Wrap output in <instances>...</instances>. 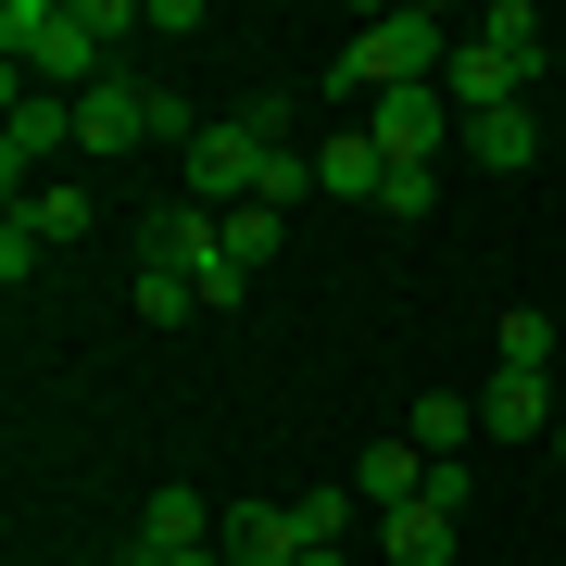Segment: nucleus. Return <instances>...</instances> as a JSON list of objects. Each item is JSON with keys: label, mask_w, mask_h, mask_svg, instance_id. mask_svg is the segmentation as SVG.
I'll return each instance as SVG.
<instances>
[{"label": "nucleus", "mask_w": 566, "mask_h": 566, "mask_svg": "<svg viewBox=\"0 0 566 566\" xmlns=\"http://www.w3.org/2000/svg\"><path fill=\"white\" fill-rule=\"evenodd\" d=\"M403 441H416V453H453V441H479V403H465V390H428Z\"/></svg>", "instance_id": "16"}, {"label": "nucleus", "mask_w": 566, "mask_h": 566, "mask_svg": "<svg viewBox=\"0 0 566 566\" xmlns=\"http://www.w3.org/2000/svg\"><path fill=\"white\" fill-rule=\"evenodd\" d=\"M416 504H428V516H465V504H479V479H465V453H428V491H416Z\"/></svg>", "instance_id": "22"}, {"label": "nucleus", "mask_w": 566, "mask_h": 566, "mask_svg": "<svg viewBox=\"0 0 566 566\" xmlns=\"http://www.w3.org/2000/svg\"><path fill=\"white\" fill-rule=\"evenodd\" d=\"M378 542H390V566H453V516L403 504V516H378Z\"/></svg>", "instance_id": "15"}, {"label": "nucleus", "mask_w": 566, "mask_h": 566, "mask_svg": "<svg viewBox=\"0 0 566 566\" xmlns=\"http://www.w3.org/2000/svg\"><path fill=\"white\" fill-rule=\"evenodd\" d=\"M277 240H290V227H277V214H264V202H240V214H227V264H240V277H252V264H264V252H277Z\"/></svg>", "instance_id": "21"}, {"label": "nucleus", "mask_w": 566, "mask_h": 566, "mask_svg": "<svg viewBox=\"0 0 566 566\" xmlns=\"http://www.w3.org/2000/svg\"><path fill=\"white\" fill-rule=\"evenodd\" d=\"M51 151H76V102L13 76V126H0V177H13V202H25V177H39Z\"/></svg>", "instance_id": "5"}, {"label": "nucleus", "mask_w": 566, "mask_h": 566, "mask_svg": "<svg viewBox=\"0 0 566 566\" xmlns=\"http://www.w3.org/2000/svg\"><path fill=\"white\" fill-rule=\"evenodd\" d=\"M39 240H88V189H39V202H13Z\"/></svg>", "instance_id": "19"}, {"label": "nucleus", "mask_w": 566, "mask_h": 566, "mask_svg": "<svg viewBox=\"0 0 566 566\" xmlns=\"http://www.w3.org/2000/svg\"><path fill=\"white\" fill-rule=\"evenodd\" d=\"M290 139V102H252L240 126H202V139H189L177 164H189V202L202 214H240L252 189H264V151Z\"/></svg>", "instance_id": "3"}, {"label": "nucleus", "mask_w": 566, "mask_h": 566, "mask_svg": "<svg viewBox=\"0 0 566 566\" xmlns=\"http://www.w3.org/2000/svg\"><path fill=\"white\" fill-rule=\"evenodd\" d=\"M303 566H340V554H303Z\"/></svg>", "instance_id": "27"}, {"label": "nucleus", "mask_w": 566, "mask_h": 566, "mask_svg": "<svg viewBox=\"0 0 566 566\" xmlns=\"http://www.w3.org/2000/svg\"><path fill=\"white\" fill-rule=\"evenodd\" d=\"M227 252V214H202V202H164L151 227H139V264H177L189 290H202V264Z\"/></svg>", "instance_id": "8"}, {"label": "nucleus", "mask_w": 566, "mask_h": 566, "mask_svg": "<svg viewBox=\"0 0 566 566\" xmlns=\"http://www.w3.org/2000/svg\"><path fill=\"white\" fill-rule=\"evenodd\" d=\"M554 465H566V428H554Z\"/></svg>", "instance_id": "28"}, {"label": "nucleus", "mask_w": 566, "mask_h": 566, "mask_svg": "<svg viewBox=\"0 0 566 566\" xmlns=\"http://www.w3.org/2000/svg\"><path fill=\"white\" fill-rule=\"evenodd\" d=\"M491 353H504V365H528V378H542V365H554V327H542V315L516 303L504 327H491Z\"/></svg>", "instance_id": "20"}, {"label": "nucleus", "mask_w": 566, "mask_h": 566, "mask_svg": "<svg viewBox=\"0 0 566 566\" xmlns=\"http://www.w3.org/2000/svg\"><path fill=\"white\" fill-rule=\"evenodd\" d=\"M528 76H542V63H516V51H491V39H453L441 102H453V126H479V114H516V102H528Z\"/></svg>", "instance_id": "4"}, {"label": "nucleus", "mask_w": 566, "mask_h": 566, "mask_svg": "<svg viewBox=\"0 0 566 566\" xmlns=\"http://www.w3.org/2000/svg\"><path fill=\"white\" fill-rule=\"evenodd\" d=\"M365 139H378V164H428L441 139H465V126H453L441 88H378V102H365Z\"/></svg>", "instance_id": "6"}, {"label": "nucleus", "mask_w": 566, "mask_h": 566, "mask_svg": "<svg viewBox=\"0 0 566 566\" xmlns=\"http://www.w3.org/2000/svg\"><path fill=\"white\" fill-rule=\"evenodd\" d=\"M303 516L290 504H227V566H303Z\"/></svg>", "instance_id": "11"}, {"label": "nucleus", "mask_w": 566, "mask_h": 566, "mask_svg": "<svg viewBox=\"0 0 566 566\" xmlns=\"http://www.w3.org/2000/svg\"><path fill=\"white\" fill-rule=\"evenodd\" d=\"M465 151H479L491 177H528V151H542V126H528V102H516V114H479V126H465Z\"/></svg>", "instance_id": "14"}, {"label": "nucleus", "mask_w": 566, "mask_h": 566, "mask_svg": "<svg viewBox=\"0 0 566 566\" xmlns=\"http://www.w3.org/2000/svg\"><path fill=\"white\" fill-rule=\"evenodd\" d=\"M416 491H428V453H416V441H365V453H353V504L403 516Z\"/></svg>", "instance_id": "12"}, {"label": "nucleus", "mask_w": 566, "mask_h": 566, "mask_svg": "<svg viewBox=\"0 0 566 566\" xmlns=\"http://www.w3.org/2000/svg\"><path fill=\"white\" fill-rule=\"evenodd\" d=\"M0 51H13V76L25 88H102V39H88V13L76 0H0Z\"/></svg>", "instance_id": "2"}, {"label": "nucleus", "mask_w": 566, "mask_h": 566, "mask_svg": "<svg viewBox=\"0 0 566 566\" xmlns=\"http://www.w3.org/2000/svg\"><path fill=\"white\" fill-rule=\"evenodd\" d=\"M441 63H453V25L441 13H378L365 39L327 63V102H378V88H441Z\"/></svg>", "instance_id": "1"}, {"label": "nucleus", "mask_w": 566, "mask_h": 566, "mask_svg": "<svg viewBox=\"0 0 566 566\" xmlns=\"http://www.w3.org/2000/svg\"><path fill=\"white\" fill-rule=\"evenodd\" d=\"M139 139H151V88H126V76L76 88V151H139Z\"/></svg>", "instance_id": "10"}, {"label": "nucleus", "mask_w": 566, "mask_h": 566, "mask_svg": "<svg viewBox=\"0 0 566 566\" xmlns=\"http://www.w3.org/2000/svg\"><path fill=\"white\" fill-rule=\"evenodd\" d=\"M479 39L516 51V63H542V13H528V0H504V13H479Z\"/></svg>", "instance_id": "23"}, {"label": "nucleus", "mask_w": 566, "mask_h": 566, "mask_svg": "<svg viewBox=\"0 0 566 566\" xmlns=\"http://www.w3.org/2000/svg\"><path fill=\"white\" fill-rule=\"evenodd\" d=\"M378 177H390V164H378V139H365V126H353V139H315V189H340V202H378Z\"/></svg>", "instance_id": "13"}, {"label": "nucleus", "mask_w": 566, "mask_h": 566, "mask_svg": "<svg viewBox=\"0 0 566 566\" xmlns=\"http://www.w3.org/2000/svg\"><path fill=\"white\" fill-rule=\"evenodd\" d=\"M139 315H151V327H177V315H202V290H189L177 264H139Z\"/></svg>", "instance_id": "18"}, {"label": "nucleus", "mask_w": 566, "mask_h": 566, "mask_svg": "<svg viewBox=\"0 0 566 566\" xmlns=\"http://www.w3.org/2000/svg\"><path fill=\"white\" fill-rule=\"evenodd\" d=\"M290 516H303V542H315V554H340V542H353V479L303 491V504H290Z\"/></svg>", "instance_id": "17"}, {"label": "nucleus", "mask_w": 566, "mask_h": 566, "mask_svg": "<svg viewBox=\"0 0 566 566\" xmlns=\"http://www.w3.org/2000/svg\"><path fill=\"white\" fill-rule=\"evenodd\" d=\"M202 542H214L202 491H189V479H164L151 504H139V542H126V566H164V554H202Z\"/></svg>", "instance_id": "7"}, {"label": "nucleus", "mask_w": 566, "mask_h": 566, "mask_svg": "<svg viewBox=\"0 0 566 566\" xmlns=\"http://www.w3.org/2000/svg\"><path fill=\"white\" fill-rule=\"evenodd\" d=\"M378 214H403V227L428 214V164H390V177H378Z\"/></svg>", "instance_id": "24"}, {"label": "nucleus", "mask_w": 566, "mask_h": 566, "mask_svg": "<svg viewBox=\"0 0 566 566\" xmlns=\"http://www.w3.org/2000/svg\"><path fill=\"white\" fill-rule=\"evenodd\" d=\"M240 303H252V277H240V264L214 252V264H202V315H240Z\"/></svg>", "instance_id": "25"}, {"label": "nucleus", "mask_w": 566, "mask_h": 566, "mask_svg": "<svg viewBox=\"0 0 566 566\" xmlns=\"http://www.w3.org/2000/svg\"><path fill=\"white\" fill-rule=\"evenodd\" d=\"M554 428L566 416H554V390L528 378V365H504V378L479 390V441H554Z\"/></svg>", "instance_id": "9"}, {"label": "nucleus", "mask_w": 566, "mask_h": 566, "mask_svg": "<svg viewBox=\"0 0 566 566\" xmlns=\"http://www.w3.org/2000/svg\"><path fill=\"white\" fill-rule=\"evenodd\" d=\"M164 566H227V554H214V542H202V554H164Z\"/></svg>", "instance_id": "26"}]
</instances>
